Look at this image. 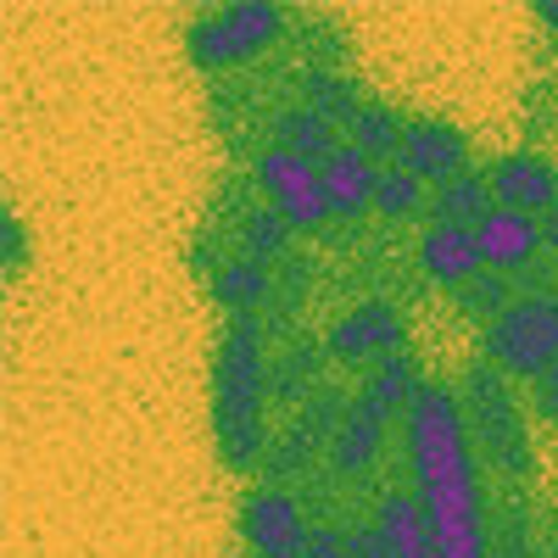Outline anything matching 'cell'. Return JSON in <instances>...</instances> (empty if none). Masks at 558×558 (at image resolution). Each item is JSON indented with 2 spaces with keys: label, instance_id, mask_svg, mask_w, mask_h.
Wrapping results in <instances>:
<instances>
[{
  "label": "cell",
  "instance_id": "1",
  "mask_svg": "<svg viewBox=\"0 0 558 558\" xmlns=\"http://www.w3.org/2000/svg\"><path fill=\"white\" fill-rule=\"evenodd\" d=\"M268 402V347L257 318H229L213 347V447L229 475H252L268 458L263 430Z\"/></svg>",
  "mask_w": 558,
  "mask_h": 558
},
{
  "label": "cell",
  "instance_id": "2",
  "mask_svg": "<svg viewBox=\"0 0 558 558\" xmlns=\"http://www.w3.org/2000/svg\"><path fill=\"white\" fill-rule=\"evenodd\" d=\"M458 402H463V425H470L481 463H492L502 481H525L531 475V436H525V402L514 397V380H502L492 363L475 357L463 368Z\"/></svg>",
  "mask_w": 558,
  "mask_h": 558
},
{
  "label": "cell",
  "instance_id": "3",
  "mask_svg": "<svg viewBox=\"0 0 558 558\" xmlns=\"http://www.w3.org/2000/svg\"><path fill=\"white\" fill-rule=\"evenodd\" d=\"M481 363L502 380H542L558 363V291H525L502 318L481 324Z\"/></svg>",
  "mask_w": 558,
  "mask_h": 558
},
{
  "label": "cell",
  "instance_id": "4",
  "mask_svg": "<svg viewBox=\"0 0 558 558\" xmlns=\"http://www.w3.org/2000/svg\"><path fill=\"white\" fill-rule=\"evenodd\" d=\"M279 28H286V12L274 0H235V7L202 12L184 28V57L202 73H223V68H241L257 51H268L279 39Z\"/></svg>",
  "mask_w": 558,
  "mask_h": 558
},
{
  "label": "cell",
  "instance_id": "5",
  "mask_svg": "<svg viewBox=\"0 0 558 558\" xmlns=\"http://www.w3.org/2000/svg\"><path fill=\"white\" fill-rule=\"evenodd\" d=\"M252 179L263 184L268 207L291 229H324V218H330V196H324L318 162H307V157H296L286 146H268V151H257Z\"/></svg>",
  "mask_w": 558,
  "mask_h": 558
},
{
  "label": "cell",
  "instance_id": "6",
  "mask_svg": "<svg viewBox=\"0 0 558 558\" xmlns=\"http://www.w3.org/2000/svg\"><path fill=\"white\" fill-rule=\"evenodd\" d=\"M241 542L257 558H302L307 553V520H302V502L286 486H252L241 497Z\"/></svg>",
  "mask_w": 558,
  "mask_h": 558
},
{
  "label": "cell",
  "instance_id": "7",
  "mask_svg": "<svg viewBox=\"0 0 558 558\" xmlns=\"http://www.w3.org/2000/svg\"><path fill=\"white\" fill-rule=\"evenodd\" d=\"M397 168H408L418 184H452L458 173H470V134L447 118H408Z\"/></svg>",
  "mask_w": 558,
  "mask_h": 558
},
{
  "label": "cell",
  "instance_id": "8",
  "mask_svg": "<svg viewBox=\"0 0 558 558\" xmlns=\"http://www.w3.org/2000/svg\"><path fill=\"white\" fill-rule=\"evenodd\" d=\"M324 352L341 357V363H363V357H391L408 352V318L391 302H357L352 313H341L324 336Z\"/></svg>",
  "mask_w": 558,
  "mask_h": 558
},
{
  "label": "cell",
  "instance_id": "9",
  "mask_svg": "<svg viewBox=\"0 0 558 558\" xmlns=\"http://www.w3.org/2000/svg\"><path fill=\"white\" fill-rule=\"evenodd\" d=\"M492 179V196L497 207H514V213H531V218H547L558 207V162L542 157V151H502L492 157L486 168Z\"/></svg>",
  "mask_w": 558,
  "mask_h": 558
},
{
  "label": "cell",
  "instance_id": "10",
  "mask_svg": "<svg viewBox=\"0 0 558 558\" xmlns=\"http://www.w3.org/2000/svg\"><path fill=\"white\" fill-rule=\"evenodd\" d=\"M418 268H425L430 286L441 291H463L470 279L486 268L481 257V241H475V229H458V223H430L425 235H418Z\"/></svg>",
  "mask_w": 558,
  "mask_h": 558
},
{
  "label": "cell",
  "instance_id": "11",
  "mask_svg": "<svg viewBox=\"0 0 558 558\" xmlns=\"http://www.w3.org/2000/svg\"><path fill=\"white\" fill-rule=\"evenodd\" d=\"M386 430H391V418L368 397H352L347 413L336 418V430H330V463H336V475L375 470L380 452H386Z\"/></svg>",
  "mask_w": 558,
  "mask_h": 558
},
{
  "label": "cell",
  "instance_id": "12",
  "mask_svg": "<svg viewBox=\"0 0 558 558\" xmlns=\"http://www.w3.org/2000/svg\"><path fill=\"white\" fill-rule=\"evenodd\" d=\"M475 241H481L486 268L508 274V268H531V263L542 257V246H547V229H542V218H531V213L492 207V213L481 218V229H475Z\"/></svg>",
  "mask_w": 558,
  "mask_h": 558
},
{
  "label": "cell",
  "instance_id": "13",
  "mask_svg": "<svg viewBox=\"0 0 558 558\" xmlns=\"http://www.w3.org/2000/svg\"><path fill=\"white\" fill-rule=\"evenodd\" d=\"M375 531L386 536L391 558H436V514L418 492H386L375 502Z\"/></svg>",
  "mask_w": 558,
  "mask_h": 558
},
{
  "label": "cell",
  "instance_id": "14",
  "mask_svg": "<svg viewBox=\"0 0 558 558\" xmlns=\"http://www.w3.org/2000/svg\"><path fill=\"white\" fill-rule=\"evenodd\" d=\"M318 179H324V196H330V218L357 223L368 207H375V179H380V168L368 162L357 146H341L330 162H318Z\"/></svg>",
  "mask_w": 558,
  "mask_h": 558
},
{
  "label": "cell",
  "instance_id": "15",
  "mask_svg": "<svg viewBox=\"0 0 558 558\" xmlns=\"http://www.w3.org/2000/svg\"><path fill=\"white\" fill-rule=\"evenodd\" d=\"M213 296L229 318H257L274 296V268L268 263H252V257H229L218 274H213Z\"/></svg>",
  "mask_w": 558,
  "mask_h": 558
},
{
  "label": "cell",
  "instance_id": "16",
  "mask_svg": "<svg viewBox=\"0 0 558 558\" xmlns=\"http://www.w3.org/2000/svg\"><path fill=\"white\" fill-rule=\"evenodd\" d=\"M268 129H274V146H286V151H296V157H307V162H330V157L341 151L336 123H324V118H318L313 107H302V101L279 107Z\"/></svg>",
  "mask_w": 558,
  "mask_h": 558
},
{
  "label": "cell",
  "instance_id": "17",
  "mask_svg": "<svg viewBox=\"0 0 558 558\" xmlns=\"http://www.w3.org/2000/svg\"><path fill=\"white\" fill-rule=\"evenodd\" d=\"M492 207H497V196H492V179H486L481 168L458 173L452 184H441V191L430 196L436 223H458V229H481V218H486Z\"/></svg>",
  "mask_w": 558,
  "mask_h": 558
},
{
  "label": "cell",
  "instance_id": "18",
  "mask_svg": "<svg viewBox=\"0 0 558 558\" xmlns=\"http://www.w3.org/2000/svg\"><path fill=\"white\" fill-rule=\"evenodd\" d=\"M347 146H357L368 162L375 157H397L402 151V134H408V112H397L391 101H363L347 123Z\"/></svg>",
  "mask_w": 558,
  "mask_h": 558
},
{
  "label": "cell",
  "instance_id": "19",
  "mask_svg": "<svg viewBox=\"0 0 558 558\" xmlns=\"http://www.w3.org/2000/svg\"><path fill=\"white\" fill-rule=\"evenodd\" d=\"M296 84H302V107H313L324 123H352V112L363 107L357 84L336 68H307Z\"/></svg>",
  "mask_w": 558,
  "mask_h": 558
},
{
  "label": "cell",
  "instance_id": "20",
  "mask_svg": "<svg viewBox=\"0 0 558 558\" xmlns=\"http://www.w3.org/2000/svg\"><path fill=\"white\" fill-rule=\"evenodd\" d=\"M418 386H425V380H418L413 357H408V352H391V357H380V363H375V375L363 380V391H357V397H368V402H375V408L391 418V413H408V402L418 397Z\"/></svg>",
  "mask_w": 558,
  "mask_h": 558
},
{
  "label": "cell",
  "instance_id": "21",
  "mask_svg": "<svg viewBox=\"0 0 558 558\" xmlns=\"http://www.w3.org/2000/svg\"><path fill=\"white\" fill-rule=\"evenodd\" d=\"M286 246H291V223L279 218L274 207H246V213L235 218V257L274 263Z\"/></svg>",
  "mask_w": 558,
  "mask_h": 558
},
{
  "label": "cell",
  "instance_id": "22",
  "mask_svg": "<svg viewBox=\"0 0 558 558\" xmlns=\"http://www.w3.org/2000/svg\"><path fill=\"white\" fill-rule=\"evenodd\" d=\"M514 302H520V296H514V274H497V268H481L470 286L458 291V307L470 313V318H481V324L502 318Z\"/></svg>",
  "mask_w": 558,
  "mask_h": 558
},
{
  "label": "cell",
  "instance_id": "23",
  "mask_svg": "<svg viewBox=\"0 0 558 558\" xmlns=\"http://www.w3.org/2000/svg\"><path fill=\"white\" fill-rule=\"evenodd\" d=\"M418 207H425V184H418L408 168H380V179H375V213L380 218H391V223H402V218H413Z\"/></svg>",
  "mask_w": 558,
  "mask_h": 558
},
{
  "label": "cell",
  "instance_id": "24",
  "mask_svg": "<svg viewBox=\"0 0 558 558\" xmlns=\"http://www.w3.org/2000/svg\"><path fill=\"white\" fill-rule=\"evenodd\" d=\"M0 263H7V274H23V263H28V229L12 202L0 207Z\"/></svg>",
  "mask_w": 558,
  "mask_h": 558
},
{
  "label": "cell",
  "instance_id": "25",
  "mask_svg": "<svg viewBox=\"0 0 558 558\" xmlns=\"http://www.w3.org/2000/svg\"><path fill=\"white\" fill-rule=\"evenodd\" d=\"M347 558H391V547H386V536L375 531V520L347 531Z\"/></svg>",
  "mask_w": 558,
  "mask_h": 558
},
{
  "label": "cell",
  "instance_id": "26",
  "mask_svg": "<svg viewBox=\"0 0 558 558\" xmlns=\"http://www.w3.org/2000/svg\"><path fill=\"white\" fill-rule=\"evenodd\" d=\"M302 558H347V536L330 531V525H313L307 531V553Z\"/></svg>",
  "mask_w": 558,
  "mask_h": 558
},
{
  "label": "cell",
  "instance_id": "27",
  "mask_svg": "<svg viewBox=\"0 0 558 558\" xmlns=\"http://www.w3.org/2000/svg\"><path fill=\"white\" fill-rule=\"evenodd\" d=\"M536 413H542V418H553V425H558V391L536 386Z\"/></svg>",
  "mask_w": 558,
  "mask_h": 558
},
{
  "label": "cell",
  "instance_id": "28",
  "mask_svg": "<svg viewBox=\"0 0 558 558\" xmlns=\"http://www.w3.org/2000/svg\"><path fill=\"white\" fill-rule=\"evenodd\" d=\"M542 229H547V246H553V257H558V207L542 218Z\"/></svg>",
  "mask_w": 558,
  "mask_h": 558
},
{
  "label": "cell",
  "instance_id": "29",
  "mask_svg": "<svg viewBox=\"0 0 558 558\" xmlns=\"http://www.w3.org/2000/svg\"><path fill=\"white\" fill-rule=\"evenodd\" d=\"M536 386H547V391H558V363H553V368H547V375H542V380H536Z\"/></svg>",
  "mask_w": 558,
  "mask_h": 558
},
{
  "label": "cell",
  "instance_id": "30",
  "mask_svg": "<svg viewBox=\"0 0 558 558\" xmlns=\"http://www.w3.org/2000/svg\"><path fill=\"white\" fill-rule=\"evenodd\" d=\"M536 17H542V23H558V7H536Z\"/></svg>",
  "mask_w": 558,
  "mask_h": 558
}]
</instances>
